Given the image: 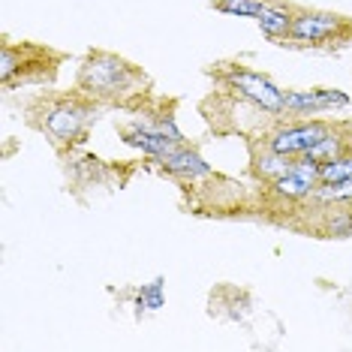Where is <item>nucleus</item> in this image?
Masks as SVG:
<instances>
[{"label": "nucleus", "instance_id": "nucleus-6", "mask_svg": "<svg viewBox=\"0 0 352 352\" xmlns=\"http://www.w3.org/2000/svg\"><path fill=\"white\" fill-rule=\"evenodd\" d=\"M343 28V21L338 15H328V12H301L292 19V34L301 43H322V39L334 36Z\"/></svg>", "mask_w": 352, "mask_h": 352}, {"label": "nucleus", "instance_id": "nucleus-14", "mask_svg": "<svg viewBox=\"0 0 352 352\" xmlns=\"http://www.w3.org/2000/svg\"><path fill=\"white\" fill-rule=\"evenodd\" d=\"M343 178H352V151H343V154L319 166V181H343Z\"/></svg>", "mask_w": 352, "mask_h": 352}, {"label": "nucleus", "instance_id": "nucleus-4", "mask_svg": "<svg viewBox=\"0 0 352 352\" xmlns=\"http://www.w3.org/2000/svg\"><path fill=\"white\" fill-rule=\"evenodd\" d=\"M319 184V163H310V160H295L292 169L286 175H280L277 181H271V190L280 199H307L314 196Z\"/></svg>", "mask_w": 352, "mask_h": 352}, {"label": "nucleus", "instance_id": "nucleus-16", "mask_svg": "<svg viewBox=\"0 0 352 352\" xmlns=\"http://www.w3.org/2000/svg\"><path fill=\"white\" fill-rule=\"evenodd\" d=\"M139 304H148L151 310L160 307V304H163V295H160V283H154V286H151V289L142 292V295H139Z\"/></svg>", "mask_w": 352, "mask_h": 352}, {"label": "nucleus", "instance_id": "nucleus-17", "mask_svg": "<svg viewBox=\"0 0 352 352\" xmlns=\"http://www.w3.org/2000/svg\"><path fill=\"white\" fill-rule=\"evenodd\" d=\"M12 69H15V54H12V49H3V67H0V76H3V82L12 76Z\"/></svg>", "mask_w": 352, "mask_h": 352}, {"label": "nucleus", "instance_id": "nucleus-9", "mask_svg": "<svg viewBox=\"0 0 352 352\" xmlns=\"http://www.w3.org/2000/svg\"><path fill=\"white\" fill-rule=\"evenodd\" d=\"M124 139L130 142L133 148H142L145 154L151 157H163L166 151H172L175 145H181V142H172L166 133L160 130H151V126H142V124H133L124 130Z\"/></svg>", "mask_w": 352, "mask_h": 352}, {"label": "nucleus", "instance_id": "nucleus-7", "mask_svg": "<svg viewBox=\"0 0 352 352\" xmlns=\"http://www.w3.org/2000/svg\"><path fill=\"white\" fill-rule=\"evenodd\" d=\"M346 102H349L346 94L343 91H328V87H316V91H286V111H295V115L346 106Z\"/></svg>", "mask_w": 352, "mask_h": 352}, {"label": "nucleus", "instance_id": "nucleus-5", "mask_svg": "<svg viewBox=\"0 0 352 352\" xmlns=\"http://www.w3.org/2000/svg\"><path fill=\"white\" fill-rule=\"evenodd\" d=\"M87 121V106H78V102H58L54 109L45 111V130H49L54 139L67 142V139H76L78 130L85 126Z\"/></svg>", "mask_w": 352, "mask_h": 352}, {"label": "nucleus", "instance_id": "nucleus-10", "mask_svg": "<svg viewBox=\"0 0 352 352\" xmlns=\"http://www.w3.org/2000/svg\"><path fill=\"white\" fill-rule=\"evenodd\" d=\"M292 163H295V157H286V154H277V151H271L268 145L262 148V154H256V163H253V169L256 175H259L262 181H277L280 175H286L292 169Z\"/></svg>", "mask_w": 352, "mask_h": 352}, {"label": "nucleus", "instance_id": "nucleus-3", "mask_svg": "<svg viewBox=\"0 0 352 352\" xmlns=\"http://www.w3.org/2000/svg\"><path fill=\"white\" fill-rule=\"evenodd\" d=\"M328 130H331V126L322 124V121L289 124V126H280L277 133H271L265 139V145L271 151H277V154H286V157H304Z\"/></svg>", "mask_w": 352, "mask_h": 352}, {"label": "nucleus", "instance_id": "nucleus-13", "mask_svg": "<svg viewBox=\"0 0 352 352\" xmlns=\"http://www.w3.org/2000/svg\"><path fill=\"white\" fill-rule=\"evenodd\" d=\"M314 199H319V202H352V178L319 181L314 190Z\"/></svg>", "mask_w": 352, "mask_h": 352}, {"label": "nucleus", "instance_id": "nucleus-1", "mask_svg": "<svg viewBox=\"0 0 352 352\" xmlns=\"http://www.w3.org/2000/svg\"><path fill=\"white\" fill-rule=\"evenodd\" d=\"M229 85L235 87L241 97L256 102L259 109H265L268 115H283V111H286V94L280 91L274 82H268L265 76L250 73V69H232V73H229Z\"/></svg>", "mask_w": 352, "mask_h": 352}, {"label": "nucleus", "instance_id": "nucleus-8", "mask_svg": "<svg viewBox=\"0 0 352 352\" xmlns=\"http://www.w3.org/2000/svg\"><path fill=\"white\" fill-rule=\"evenodd\" d=\"M157 160L166 172L178 175V178H205V175H211V166H208L196 151L181 148V145H175L172 151H166V154Z\"/></svg>", "mask_w": 352, "mask_h": 352}, {"label": "nucleus", "instance_id": "nucleus-15", "mask_svg": "<svg viewBox=\"0 0 352 352\" xmlns=\"http://www.w3.org/2000/svg\"><path fill=\"white\" fill-rule=\"evenodd\" d=\"M265 0H217V10L220 12H229V15H250L256 19L262 10H265Z\"/></svg>", "mask_w": 352, "mask_h": 352}, {"label": "nucleus", "instance_id": "nucleus-2", "mask_svg": "<svg viewBox=\"0 0 352 352\" xmlns=\"http://www.w3.org/2000/svg\"><path fill=\"white\" fill-rule=\"evenodd\" d=\"M130 78V67L115 54H94L82 69V85L94 94H118Z\"/></svg>", "mask_w": 352, "mask_h": 352}, {"label": "nucleus", "instance_id": "nucleus-12", "mask_svg": "<svg viewBox=\"0 0 352 352\" xmlns=\"http://www.w3.org/2000/svg\"><path fill=\"white\" fill-rule=\"evenodd\" d=\"M343 151H346V139H343L340 133H334V130H328L322 139L316 142L314 148L307 151V154H304V160H310V163H328V160H334L338 154H343Z\"/></svg>", "mask_w": 352, "mask_h": 352}, {"label": "nucleus", "instance_id": "nucleus-18", "mask_svg": "<svg viewBox=\"0 0 352 352\" xmlns=\"http://www.w3.org/2000/svg\"><path fill=\"white\" fill-rule=\"evenodd\" d=\"M346 133H349V139H352V124H346Z\"/></svg>", "mask_w": 352, "mask_h": 352}, {"label": "nucleus", "instance_id": "nucleus-11", "mask_svg": "<svg viewBox=\"0 0 352 352\" xmlns=\"http://www.w3.org/2000/svg\"><path fill=\"white\" fill-rule=\"evenodd\" d=\"M292 19L295 15H289V10H280V6H265L259 15H256V21H259L262 34L265 36H286L292 34Z\"/></svg>", "mask_w": 352, "mask_h": 352}]
</instances>
